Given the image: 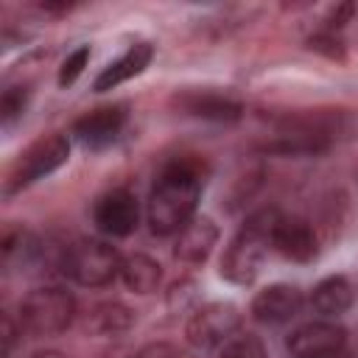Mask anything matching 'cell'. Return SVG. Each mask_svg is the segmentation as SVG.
Masks as SVG:
<instances>
[{"label": "cell", "instance_id": "1", "mask_svg": "<svg viewBox=\"0 0 358 358\" xmlns=\"http://www.w3.org/2000/svg\"><path fill=\"white\" fill-rule=\"evenodd\" d=\"M201 199V168L182 157L168 162L145 201V218L154 235H176L187 221L196 218Z\"/></svg>", "mask_w": 358, "mask_h": 358}, {"label": "cell", "instance_id": "2", "mask_svg": "<svg viewBox=\"0 0 358 358\" xmlns=\"http://www.w3.org/2000/svg\"><path fill=\"white\" fill-rule=\"evenodd\" d=\"M277 137L263 145L268 154L280 157H310L327 151L333 143L355 134L358 120L347 109H310L288 112L274 120Z\"/></svg>", "mask_w": 358, "mask_h": 358}, {"label": "cell", "instance_id": "3", "mask_svg": "<svg viewBox=\"0 0 358 358\" xmlns=\"http://www.w3.org/2000/svg\"><path fill=\"white\" fill-rule=\"evenodd\" d=\"M280 215L282 213L277 207H263L243 221V227L232 235V241L227 243V249L221 255V277L224 280H229L235 285H249L257 277L266 249L271 246V232H274Z\"/></svg>", "mask_w": 358, "mask_h": 358}, {"label": "cell", "instance_id": "4", "mask_svg": "<svg viewBox=\"0 0 358 358\" xmlns=\"http://www.w3.org/2000/svg\"><path fill=\"white\" fill-rule=\"evenodd\" d=\"M76 319V299L62 285H39L28 291L17 310V324L28 336L45 338L64 333Z\"/></svg>", "mask_w": 358, "mask_h": 358}, {"label": "cell", "instance_id": "5", "mask_svg": "<svg viewBox=\"0 0 358 358\" xmlns=\"http://www.w3.org/2000/svg\"><path fill=\"white\" fill-rule=\"evenodd\" d=\"M120 263L123 257L117 249L98 238H81L62 252V271L84 288L109 285L115 277H120Z\"/></svg>", "mask_w": 358, "mask_h": 358}, {"label": "cell", "instance_id": "6", "mask_svg": "<svg viewBox=\"0 0 358 358\" xmlns=\"http://www.w3.org/2000/svg\"><path fill=\"white\" fill-rule=\"evenodd\" d=\"M70 157V140L64 134H48L42 140H36L34 145H28L20 159L14 162V168L8 171L6 179V196H14L25 187H31L34 182L50 176L53 171H59Z\"/></svg>", "mask_w": 358, "mask_h": 358}, {"label": "cell", "instance_id": "7", "mask_svg": "<svg viewBox=\"0 0 358 358\" xmlns=\"http://www.w3.org/2000/svg\"><path fill=\"white\" fill-rule=\"evenodd\" d=\"M241 330V313L232 302H207L193 310L185 324V336L196 350L224 347Z\"/></svg>", "mask_w": 358, "mask_h": 358}, {"label": "cell", "instance_id": "8", "mask_svg": "<svg viewBox=\"0 0 358 358\" xmlns=\"http://www.w3.org/2000/svg\"><path fill=\"white\" fill-rule=\"evenodd\" d=\"M285 344L294 358H338L347 347V330L330 319H319L291 330Z\"/></svg>", "mask_w": 358, "mask_h": 358}, {"label": "cell", "instance_id": "9", "mask_svg": "<svg viewBox=\"0 0 358 358\" xmlns=\"http://www.w3.org/2000/svg\"><path fill=\"white\" fill-rule=\"evenodd\" d=\"M92 221H95V227L103 235H109V238H126L140 224V204H137V199H134L131 190L115 187V190L103 193L95 201Z\"/></svg>", "mask_w": 358, "mask_h": 358}, {"label": "cell", "instance_id": "10", "mask_svg": "<svg viewBox=\"0 0 358 358\" xmlns=\"http://www.w3.org/2000/svg\"><path fill=\"white\" fill-rule=\"evenodd\" d=\"M171 103L176 106V112L187 117L213 120V123H235L243 115L241 101L218 90H179L171 98Z\"/></svg>", "mask_w": 358, "mask_h": 358}, {"label": "cell", "instance_id": "11", "mask_svg": "<svg viewBox=\"0 0 358 358\" xmlns=\"http://www.w3.org/2000/svg\"><path fill=\"white\" fill-rule=\"evenodd\" d=\"M126 126V106L123 103H115V106H101V109H92L87 112L84 117H78L70 129V134L84 145V148H92V151H101L106 145H112L117 140V134L123 131Z\"/></svg>", "mask_w": 358, "mask_h": 358}, {"label": "cell", "instance_id": "12", "mask_svg": "<svg viewBox=\"0 0 358 358\" xmlns=\"http://www.w3.org/2000/svg\"><path fill=\"white\" fill-rule=\"evenodd\" d=\"M305 305V296L291 282H274L255 294L252 299V319L260 324H285L291 322Z\"/></svg>", "mask_w": 358, "mask_h": 358}, {"label": "cell", "instance_id": "13", "mask_svg": "<svg viewBox=\"0 0 358 358\" xmlns=\"http://www.w3.org/2000/svg\"><path fill=\"white\" fill-rule=\"evenodd\" d=\"M271 246L294 263H310L319 255V241L313 229L302 218H291V215H280L271 232Z\"/></svg>", "mask_w": 358, "mask_h": 358}, {"label": "cell", "instance_id": "14", "mask_svg": "<svg viewBox=\"0 0 358 358\" xmlns=\"http://www.w3.org/2000/svg\"><path fill=\"white\" fill-rule=\"evenodd\" d=\"M215 241H218V227H215V221L207 218V215H196L193 221H187V224L176 232L173 255H176L179 260H185V263L199 266V263H204V260L210 257Z\"/></svg>", "mask_w": 358, "mask_h": 358}, {"label": "cell", "instance_id": "15", "mask_svg": "<svg viewBox=\"0 0 358 358\" xmlns=\"http://www.w3.org/2000/svg\"><path fill=\"white\" fill-rule=\"evenodd\" d=\"M151 59H154V45H151V42H134L120 59L109 62V64L98 73V78L92 81V90H95V92H106V90L120 87L123 81L140 76V73L151 64Z\"/></svg>", "mask_w": 358, "mask_h": 358}, {"label": "cell", "instance_id": "16", "mask_svg": "<svg viewBox=\"0 0 358 358\" xmlns=\"http://www.w3.org/2000/svg\"><path fill=\"white\" fill-rule=\"evenodd\" d=\"M355 296H358V291H355L352 280L344 277V274H333V277H324V280H319L313 285L308 302L319 316L336 319V316H341V313H347L352 308Z\"/></svg>", "mask_w": 358, "mask_h": 358}, {"label": "cell", "instance_id": "17", "mask_svg": "<svg viewBox=\"0 0 358 358\" xmlns=\"http://www.w3.org/2000/svg\"><path fill=\"white\" fill-rule=\"evenodd\" d=\"M0 255H3V266L6 268H28L34 266L36 260H42L45 249L42 243L22 227L17 229H8L3 235V246H0Z\"/></svg>", "mask_w": 358, "mask_h": 358}, {"label": "cell", "instance_id": "18", "mask_svg": "<svg viewBox=\"0 0 358 358\" xmlns=\"http://www.w3.org/2000/svg\"><path fill=\"white\" fill-rule=\"evenodd\" d=\"M120 280L134 294H151V291H157V285L162 280V268L148 255H140L137 252V255L123 257V263H120Z\"/></svg>", "mask_w": 358, "mask_h": 358}, {"label": "cell", "instance_id": "19", "mask_svg": "<svg viewBox=\"0 0 358 358\" xmlns=\"http://www.w3.org/2000/svg\"><path fill=\"white\" fill-rule=\"evenodd\" d=\"M131 322H134V316H131L129 308H123L120 302H103V305L92 308L90 319H87V327L101 333V336H117V333L129 330Z\"/></svg>", "mask_w": 358, "mask_h": 358}, {"label": "cell", "instance_id": "20", "mask_svg": "<svg viewBox=\"0 0 358 358\" xmlns=\"http://www.w3.org/2000/svg\"><path fill=\"white\" fill-rule=\"evenodd\" d=\"M28 98H31V90L22 87V84H14V87H6L3 90V98H0V120H3V129H11L25 115Z\"/></svg>", "mask_w": 358, "mask_h": 358}, {"label": "cell", "instance_id": "21", "mask_svg": "<svg viewBox=\"0 0 358 358\" xmlns=\"http://www.w3.org/2000/svg\"><path fill=\"white\" fill-rule=\"evenodd\" d=\"M218 358H266V347H263V341L257 336L238 333L235 338H229L221 347V355Z\"/></svg>", "mask_w": 358, "mask_h": 358}, {"label": "cell", "instance_id": "22", "mask_svg": "<svg viewBox=\"0 0 358 358\" xmlns=\"http://www.w3.org/2000/svg\"><path fill=\"white\" fill-rule=\"evenodd\" d=\"M87 62H90V45H81V48H76L73 53H67V59H64L62 67H59V87H70V84L84 73Z\"/></svg>", "mask_w": 358, "mask_h": 358}, {"label": "cell", "instance_id": "23", "mask_svg": "<svg viewBox=\"0 0 358 358\" xmlns=\"http://www.w3.org/2000/svg\"><path fill=\"white\" fill-rule=\"evenodd\" d=\"M308 48L322 50V53H327L330 59H341V39L336 36V31H324V28H319V31L308 39Z\"/></svg>", "mask_w": 358, "mask_h": 358}, {"label": "cell", "instance_id": "24", "mask_svg": "<svg viewBox=\"0 0 358 358\" xmlns=\"http://www.w3.org/2000/svg\"><path fill=\"white\" fill-rule=\"evenodd\" d=\"M355 14V3H341V6H333L330 14L324 17V31H338L344 22H350V17Z\"/></svg>", "mask_w": 358, "mask_h": 358}, {"label": "cell", "instance_id": "25", "mask_svg": "<svg viewBox=\"0 0 358 358\" xmlns=\"http://www.w3.org/2000/svg\"><path fill=\"white\" fill-rule=\"evenodd\" d=\"M14 341H17V324H14L11 316H6V319H3V355H6V358L11 355Z\"/></svg>", "mask_w": 358, "mask_h": 358}, {"label": "cell", "instance_id": "26", "mask_svg": "<svg viewBox=\"0 0 358 358\" xmlns=\"http://www.w3.org/2000/svg\"><path fill=\"white\" fill-rule=\"evenodd\" d=\"M42 8H45V11H53V14H62V11H70L73 3H50V0H45Z\"/></svg>", "mask_w": 358, "mask_h": 358}]
</instances>
